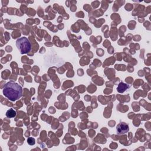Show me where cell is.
I'll return each instance as SVG.
<instances>
[{
	"label": "cell",
	"instance_id": "1",
	"mask_svg": "<svg viewBox=\"0 0 151 151\" xmlns=\"http://www.w3.org/2000/svg\"><path fill=\"white\" fill-rule=\"evenodd\" d=\"M3 91L4 96L13 102L20 99L23 95L22 87L14 81L6 83Z\"/></svg>",
	"mask_w": 151,
	"mask_h": 151
},
{
	"label": "cell",
	"instance_id": "2",
	"mask_svg": "<svg viewBox=\"0 0 151 151\" xmlns=\"http://www.w3.org/2000/svg\"><path fill=\"white\" fill-rule=\"evenodd\" d=\"M16 46L22 55L28 53L31 50V44L30 40L26 37L18 38L16 41Z\"/></svg>",
	"mask_w": 151,
	"mask_h": 151
},
{
	"label": "cell",
	"instance_id": "3",
	"mask_svg": "<svg viewBox=\"0 0 151 151\" xmlns=\"http://www.w3.org/2000/svg\"><path fill=\"white\" fill-rule=\"evenodd\" d=\"M129 131V128L128 124L125 122H121L116 127V132L118 135H123Z\"/></svg>",
	"mask_w": 151,
	"mask_h": 151
},
{
	"label": "cell",
	"instance_id": "4",
	"mask_svg": "<svg viewBox=\"0 0 151 151\" xmlns=\"http://www.w3.org/2000/svg\"><path fill=\"white\" fill-rule=\"evenodd\" d=\"M129 88V86L124 83H121L119 84L117 87V91L120 93H124Z\"/></svg>",
	"mask_w": 151,
	"mask_h": 151
},
{
	"label": "cell",
	"instance_id": "5",
	"mask_svg": "<svg viewBox=\"0 0 151 151\" xmlns=\"http://www.w3.org/2000/svg\"><path fill=\"white\" fill-rule=\"evenodd\" d=\"M17 113L13 109H10L7 112H6V116L9 118H14L16 116Z\"/></svg>",
	"mask_w": 151,
	"mask_h": 151
},
{
	"label": "cell",
	"instance_id": "6",
	"mask_svg": "<svg viewBox=\"0 0 151 151\" xmlns=\"http://www.w3.org/2000/svg\"><path fill=\"white\" fill-rule=\"evenodd\" d=\"M27 142H28V143L30 145H34L35 143V140L33 138H29L27 140Z\"/></svg>",
	"mask_w": 151,
	"mask_h": 151
}]
</instances>
